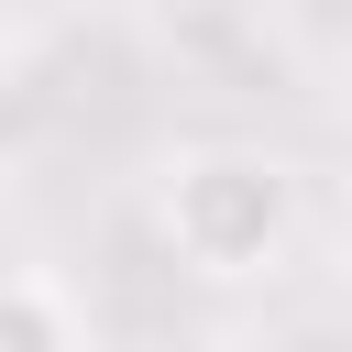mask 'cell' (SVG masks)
<instances>
[{
    "label": "cell",
    "mask_w": 352,
    "mask_h": 352,
    "mask_svg": "<svg viewBox=\"0 0 352 352\" xmlns=\"http://www.w3.org/2000/svg\"><path fill=\"white\" fill-rule=\"evenodd\" d=\"M154 231L187 275L209 286H242V275H275L286 242H297V176L264 154V143H176L154 165Z\"/></svg>",
    "instance_id": "1"
},
{
    "label": "cell",
    "mask_w": 352,
    "mask_h": 352,
    "mask_svg": "<svg viewBox=\"0 0 352 352\" xmlns=\"http://www.w3.org/2000/svg\"><path fill=\"white\" fill-rule=\"evenodd\" d=\"M0 352H88V319L44 275H0Z\"/></svg>",
    "instance_id": "2"
},
{
    "label": "cell",
    "mask_w": 352,
    "mask_h": 352,
    "mask_svg": "<svg viewBox=\"0 0 352 352\" xmlns=\"http://www.w3.org/2000/svg\"><path fill=\"white\" fill-rule=\"evenodd\" d=\"M341 264H352V187H341Z\"/></svg>",
    "instance_id": "3"
}]
</instances>
